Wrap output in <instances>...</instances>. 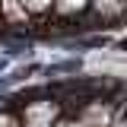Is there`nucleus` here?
<instances>
[{"label": "nucleus", "instance_id": "nucleus-1", "mask_svg": "<svg viewBox=\"0 0 127 127\" xmlns=\"http://www.w3.org/2000/svg\"><path fill=\"white\" fill-rule=\"evenodd\" d=\"M16 3L22 6L26 16H41V13H48V10L54 6V0H16Z\"/></svg>", "mask_w": 127, "mask_h": 127}, {"label": "nucleus", "instance_id": "nucleus-2", "mask_svg": "<svg viewBox=\"0 0 127 127\" xmlns=\"http://www.w3.org/2000/svg\"><path fill=\"white\" fill-rule=\"evenodd\" d=\"M95 10L102 16H118L127 10V0H95Z\"/></svg>", "mask_w": 127, "mask_h": 127}, {"label": "nucleus", "instance_id": "nucleus-3", "mask_svg": "<svg viewBox=\"0 0 127 127\" xmlns=\"http://www.w3.org/2000/svg\"><path fill=\"white\" fill-rule=\"evenodd\" d=\"M54 10L61 16H76L86 10V0H54Z\"/></svg>", "mask_w": 127, "mask_h": 127}, {"label": "nucleus", "instance_id": "nucleus-4", "mask_svg": "<svg viewBox=\"0 0 127 127\" xmlns=\"http://www.w3.org/2000/svg\"><path fill=\"white\" fill-rule=\"evenodd\" d=\"M54 127H86V124H83L79 118H61V121H57Z\"/></svg>", "mask_w": 127, "mask_h": 127}]
</instances>
